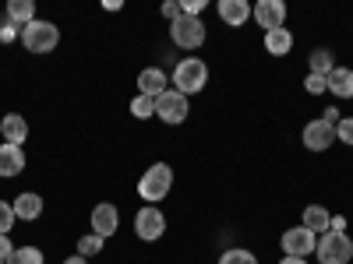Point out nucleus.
<instances>
[{"label":"nucleus","instance_id":"1","mask_svg":"<svg viewBox=\"0 0 353 264\" xmlns=\"http://www.w3.org/2000/svg\"><path fill=\"white\" fill-rule=\"evenodd\" d=\"M170 81L176 85L181 96H194V92H201V88L209 85V67H205V60H198V56H184V60L173 67Z\"/></svg>","mask_w":353,"mask_h":264},{"label":"nucleus","instance_id":"2","mask_svg":"<svg viewBox=\"0 0 353 264\" xmlns=\"http://www.w3.org/2000/svg\"><path fill=\"white\" fill-rule=\"evenodd\" d=\"M57 43H61V28H57L53 21L36 18V21H28V25L21 28V46H25L28 53H53Z\"/></svg>","mask_w":353,"mask_h":264},{"label":"nucleus","instance_id":"3","mask_svg":"<svg viewBox=\"0 0 353 264\" xmlns=\"http://www.w3.org/2000/svg\"><path fill=\"white\" fill-rule=\"evenodd\" d=\"M170 187H173V169H170L166 162H156V166H149V173L138 180V197H141L145 204H156V201H163V197L170 194Z\"/></svg>","mask_w":353,"mask_h":264},{"label":"nucleus","instance_id":"4","mask_svg":"<svg viewBox=\"0 0 353 264\" xmlns=\"http://www.w3.org/2000/svg\"><path fill=\"white\" fill-rule=\"evenodd\" d=\"M318 264H350L353 261V240L346 236V232H321L318 236Z\"/></svg>","mask_w":353,"mask_h":264},{"label":"nucleus","instance_id":"5","mask_svg":"<svg viewBox=\"0 0 353 264\" xmlns=\"http://www.w3.org/2000/svg\"><path fill=\"white\" fill-rule=\"evenodd\" d=\"M205 36H209V28H205L201 18H188L181 14L176 21H170V39L181 46V50H198L205 43Z\"/></svg>","mask_w":353,"mask_h":264},{"label":"nucleus","instance_id":"6","mask_svg":"<svg viewBox=\"0 0 353 264\" xmlns=\"http://www.w3.org/2000/svg\"><path fill=\"white\" fill-rule=\"evenodd\" d=\"M188 113H191V106H188V96H181L176 88H166V92L156 99V116H159L163 124H170V127L184 124V120H188Z\"/></svg>","mask_w":353,"mask_h":264},{"label":"nucleus","instance_id":"7","mask_svg":"<svg viewBox=\"0 0 353 264\" xmlns=\"http://www.w3.org/2000/svg\"><path fill=\"white\" fill-rule=\"evenodd\" d=\"M314 247H318V236L307 226H293V229L283 232V254L286 257H304L307 261L314 254Z\"/></svg>","mask_w":353,"mask_h":264},{"label":"nucleus","instance_id":"8","mask_svg":"<svg viewBox=\"0 0 353 264\" xmlns=\"http://www.w3.org/2000/svg\"><path fill=\"white\" fill-rule=\"evenodd\" d=\"M134 232H138V240H145V243L159 240L166 232V215L156 208V204H145V208L134 215Z\"/></svg>","mask_w":353,"mask_h":264},{"label":"nucleus","instance_id":"9","mask_svg":"<svg viewBox=\"0 0 353 264\" xmlns=\"http://www.w3.org/2000/svg\"><path fill=\"white\" fill-rule=\"evenodd\" d=\"M251 18L265 28V32H276V28H286V4L283 0H258Z\"/></svg>","mask_w":353,"mask_h":264},{"label":"nucleus","instance_id":"10","mask_svg":"<svg viewBox=\"0 0 353 264\" xmlns=\"http://www.w3.org/2000/svg\"><path fill=\"white\" fill-rule=\"evenodd\" d=\"M336 144V127L332 124H325V120H311L307 127H304V148H311V152H325V148H332Z\"/></svg>","mask_w":353,"mask_h":264},{"label":"nucleus","instance_id":"11","mask_svg":"<svg viewBox=\"0 0 353 264\" xmlns=\"http://www.w3.org/2000/svg\"><path fill=\"white\" fill-rule=\"evenodd\" d=\"M88 222H92V232H96V236L110 240L113 232H117V226H121V215H117L113 204L103 201V204H96V208H92V219H88Z\"/></svg>","mask_w":353,"mask_h":264},{"label":"nucleus","instance_id":"12","mask_svg":"<svg viewBox=\"0 0 353 264\" xmlns=\"http://www.w3.org/2000/svg\"><path fill=\"white\" fill-rule=\"evenodd\" d=\"M166 85H170V78H166L159 67H145V71L138 74V96L159 99V96L166 92Z\"/></svg>","mask_w":353,"mask_h":264},{"label":"nucleus","instance_id":"13","mask_svg":"<svg viewBox=\"0 0 353 264\" xmlns=\"http://www.w3.org/2000/svg\"><path fill=\"white\" fill-rule=\"evenodd\" d=\"M25 169V152H21V144H0V176L4 180H11V176H18Z\"/></svg>","mask_w":353,"mask_h":264},{"label":"nucleus","instance_id":"14","mask_svg":"<svg viewBox=\"0 0 353 264\" xmlns=\"http://www.w3.org/2000/svg\"><path fill=\"white\" fill-rule=\"evenodd\" d=\"M251 14H254V8L248 4V0H219V18L233 28H241Z\"/></svg>","mask_w":353,"mask_h":264},{"label":"nucleus","instance_id":"15","mask_svg":"<svg viewBox=\"0 0 353 264\" xmlns=\"http://www.w3.org/2000/svg\"><path fill=\"white\" fill-rule=\"evenodd\" d=\"M14 215H18L21 222H36V219L43 215V197H39L36 190L18 194V197H14Z\"/></svg>","mask_w":353,"mask_h":264},{"label":"nucleus","instance_id":"16","mask_svg":"<svg viewBox=\"0 0 353 264\" xmlns=\"http://www.w3.org/2000/svg\"><path fill=\"white\" fill-rule=\"evenodd\" d=\"M0 134H4V141H8V144H21V141L28 138V124H25V116L8 113L4 120H0Z\"/></svg>","mask_w":353,"mask_h":264},{"label":"nucleus","instance_id":"17","mask_svg":"<svg viewBox=\"0 0 353 264\" xmlns=\"http://www.w3.org/2000/svg\"><path fill=\"white\" fill-rule=\"evenodd\" d=\"M325 81H329V92L336 99H353V71L350 67H336Z\"/></svg>","mask_w":353,"mask_h":264},{"label":"nucleus","instance_id":"18","mask_svg":"<svg viewBox=\"0 0 353 264\" xmlns=\"http://www.w3.org/2000/svg\"><path fill=\"white\" fill-rule=\"evenodd\" d=\"M304 226L314 232V236H321V232H329V226H332L329 208H321V204H307V208H304Z\"/></svg>","mask_w":353,"mask_h":264},{"label":"nucleus","instance_id":"19","mask_svg":"<svg viewBox=\"0 0 353 264\" xmlns=\"http://www.w3.org/2000/svg\"><path fill=\"white\" fill-rule=\"evenodd\" d=\"M265 50L272 56H286L293 50V32L290 28H276V32H265Z\"/></svg>","mask_w":353,"mask_h":264},{"label":"nucleus","instance_id":"20","mask_svg":"<svg viewBox=\"0 0 353 264\" xmlns=\"http://www.w3.org/2000/svg\"><path fill=\"white\" fill-rule=\"evenodd\" d=\"M8 21L25 28L28 21H36V4H32V0H11V4H8Z\"/></svg>","mask_w":353,"mask_h":264},{"label":"nucleus","instance_id":"21","mask_svg":"<svg viewBox=\"0 0 353 264\" xmlns=\"http://www.w3.org/2000/svg\"><path fill=\"white\" fill-rule=\"evenodd\" d=\"M307 64H311V74H318V78H329V74L336 71V60H332L329 50H314V53L307 56Z\"/></svg>","mask_w":353,"mask_h":264},{"label":"nucleus","instance_id":"22","mask_svg":"<svg viewBox=\"0 0 353 264\" xmlns=\"http://www.w3.org/2000/svg\"><path fill=\"white\" fill-rule=\"evenodd\" d=\"M103 236H96V232H85V236L78 240V254L88 261V257H96V254H103Z\"/></svg>","mask_w":353,"mask_h":264},{"label":"nucleus","instance_id":"23","mask_svg":"<svg viewBox=\"0 0 353 264\" xmlns=\"http://www.w3.org/2000/svg\"><path fill=\"white\" fill-rule=\"evenodd\" d=\"M4 264H43V250L39 247H18Z\"/></svg>","mask_w":353,"mask_h":264},{"label":"nucleus","instance_id":"24","mask_svg":"<svg viewBox=\"0 0 353 264\" xmlns=\"http://www.w3.org/2000/svg\"><path fill=\"white\" fill-rule=\"evenodd\" d=\"M219 264H258V257L244 247H230L226 254H219Z\"/></svg>","mask_w":353,"mask_h":264},{"label":"nucleus","instance_id":"25","mask_svg":"<svg viewBox=\"0 0 353 264\" xmlns=\"http://www.w3.org/2000/svg\"><path fill=\"white\" fill-rule=\"evenodd\" d=\"M131 113L138 116V120H149V116H156V99H149V96H134V99H131Z\"/></svg>","mask_w":353,"mask_h":264},{"label":"nucleus","instance_id":"26","mask_svg":"<svg viewBox=\"0 0 353 264\" xmlns=\"http://www.w3.org/2000/svg\"><path fill=\"white\" fill-rule=\"evenodd\" d=\"M14 222H18V215H14V204L0 201V236H11Z\"/></svg>","mask_w":353,"mask_h":264},{"label":"nucleus","instance_id":"27","mask_svg":"<svg viewBox=\"0 0 353 264\" xmlns=\"http://www.w3.org/2000/svg\"><path fill=\"white\" fill-rule=\"evenodd\" d=\"M336 141H343V144L353 148V116H346V120L336 124Z\"/></svg>","mask_w":353,"mask_h":264},{"label":"nucleus","instance_id":"28","mask_svg":"<svg viewBox=\"0 0 353 264\" xmlns=\"http://www.w3.org/2000/svg\"><path fill=\"white\" fill-rule=\"evenodd\" d=\"M304 88H307L311 96H321V92H329V81H325V78H318V74H307Z\"/></svg>","mask_w":353,"mask_h":264},{"label":"nucleus","instance_id":"29","mask_svg":"<svg viewBox=\"0 0 353 264\" xmlns=\"http://www.w3.org/2000/svg\"><path fill=\"white\" fill-rule=\"evenodd\" d=\"M18 36H21V28H18V25H11V21L0 25V43H14Z\"/></svg>","mask_w":353,"mask_h":264},{"label":"nucleus","instance_id":"30","mask_svg":"<svg viewBox=\"0 0 353 264\" xmlns=\"http://www.w3.org/2000/svg\"><path fill=\"white\" fill-rule=\"evenodd\" d=\"M205 11V0H184L181 4V14H188V18H198Z\"/></svg>","mask_w":353,"mask_h":264},{"label":"nucleus","instance_id":"31","mask_svg":"<svg viewBox=\"0 0 353 264\" xmlns=\"http://www.w3.org/2000/svg\"><path fill=\"white\" fill-rule=\"evenodd\" d=\"M163 14H166L170 21H176V18H181V0H166V4H163Z\"/></svg>","mask_w":353,"mask_h":264},{"label":"nucleus","instance_id":"32","mask_svg":"<svg viewBox=\"0 0 353 264\" xmlns=\"http://www.w3.org/2000/svg\"><path fill=\"white\" fill-rule=\"evenodd\" d=\"M14 250H18V247L11 243V236H0V261H8Z\"/></svg>","mask_w":353,"mask_h":264},{"label":"nucleus","instance_id":"33","mask_svg":"<svg viewBox=\"0 0 353 264\" xmlns=\"http://www.w3.org/2000/svg\"><path fill=\"white\" fill-rule=\"evenodd\" d=\"M321 120H325V124H332V127H336V124L343 120V116H339V109H336V106H329L325 113H321Z\"/></svg>","mask_w":353,"mask_h":264},{"label":"nucleus","instance_id":"34","mask_svg":"<svg viewBox=\"0 0 353 264\" xmlns=\"http://www.w3.org/2000/svg\"><path fill=\"white\" fill-rule=\"evenodd\" d=\"M332 232H346V219L343 215H332V226H329Z\"/></svg>","mask_w":353,"mask_h":264},{"label":"nucleus","instance_id":"35","mask_svg":"<svg viewBox=\"0 0 353 264\" xmlns=\"http://www.w3.org/2000/svg\"><path fill=\"white\" fill-rule=\"evenodd\" d=\"M279 264H307V261H304V257H283Z\"/></svg>","mask_w":353,"mask_h":264},{"label":"nucleus","instance_id":"36","mask_svg":"<svg viewBox=\"0 0 353 264\" xmlns=\"http://www.w3.org/2000/svg\"><path fill=\"white\" fill-rule=\"evenodd\" d=\"M64 264H88V261H85V257H81V254H74V257H68V261H64Z\"/></svg>","mask_w":353,"mask_h":264},{"label":"nucleus","instance_id":"37","mask_svg":"<svg viewBox=\"0 0 353 264\" xmlns=\"http://www.w3.org/2000/svg\"><path fill=\"white\" fill-rule=\"evenodd\" d=\"M0 264H4V261H0Z\"/></svg>","mask_w":353,"mask_h":264}]
</instances>
